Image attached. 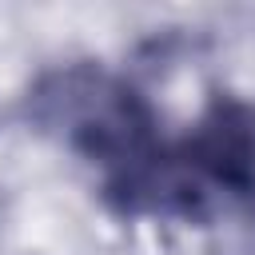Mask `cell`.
I'll use <instances>...</instances> for the list:
<instances>
[{
  "label": "cell",
  "instance_id": "6da1fadb",
  "mask_svg": "<svg viewBox=\"0 0 255 255\" xmlns=\"http://www.w3.org/2000/svg\"><path fill=\"white\" fill-rule=\"evenodd\" d=\"M28 120L60 147L92 163L104 183L163 143L151 104L100 64H68L44 72L28 92Z\"/></svg>",
  "mask_w": 255,
  "mask_h": 255
},
{
  "label": "cell",
  "instance_id": "7a4b0ae2",
  "mask_svg": "<svg viewBox=\"0 0 255 255\" xmlns=\"http://www.w3.org/2000/svg\"><path fill=\"white\" fill-rule=\"evenodd\" d=\"M171 155L207 215L227 211L255 191V108L219 96L207 104L195 128L171 143Z\"/></svg>",
  "mask_w": 255,
  "mask_h": 255
}]
</instances>
